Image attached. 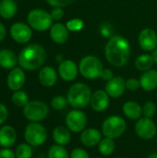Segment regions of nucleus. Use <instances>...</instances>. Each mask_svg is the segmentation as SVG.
<instances>
[{
    "mask_svg": "<svg viewBox=\"0 0 157 158\" xmlns=\"http://www.w3.org/2000/svg\"><path fill=\"white\" fill-rule=\"evenodd\" d=\"M105 55L110 65L124 67L130 56V45L129 41L120 35L112 36L105 48Z\"/></svg>",
    "mask_w": 157,
    "mask_h": 158,
    "instance_id": "1",
    "label": "nucleus"
},
{
    "mask_svg": "<svg viewBox=\"0 0 157 158\" xmlns=\"http://www.w3.org/2000/svg\"><path fill=\"white\" fill-rule=\"evenodd\" d=\"M56 60H57L58 62H60V63H61L62 61H64V60H63V56H59V55L56 56Z\"/></svg>",
    "mask_w": 157,
    "mask_h": 158,
    "instance_id": "44",
    "label": "nucleus"
},
{
    "mask_svg": "<svg viewBox=\"0 0 157 158\" xmlns=\"http://www.w3.org/2000/svg\"><path fill=\"white\" fill-rule=\"evenodd\" d=\"M47 131L45 127L38 122H31L24 131V138L31 146L38 147L43 145L47 140Z\"/></svg>",
    "mask_w": 157,
    "mask_h": 158,
    "instance_id": "7",
    "label": "nucleus"
},
{
    "mask_svg": "<svg viewBox=\"0 0 157 158\" xmlns=\"http://www.w3.org/2000/svg\"><path fill=\"white\" fill-rule=\"evenodd\" d=\"M47 156L48 158H69V154L65 146L56 143L49 148Z\"/></svg>",
    "mask_w": 157,
    "mask_h": 158,
    "instance_id": "28",
    "label": "nucleus"
},
{
    "mask_svg": "<svg viewBox=\"0 0 157 158\" xmlns=\"http://www.w3.org/2000/svg\"><path fill=\"white\" fill-rule=\"evenodd\" d=\"M45 58V49L39 44H31L21 50L18 61L21 69L32 71L40 69L43 65Z\"/></svg>",
    "mask_w": 157,
    "mask_h": 158,
    "instance_id": "2",
    "label": "nucleus"
},
{
    "mask_svg": "<svg viewBox=\"0 0 157 158\" xmlns=\"http://www.w3.org/2000/svg\"><path fill=\"white\" fill-rule=\"evenodd\" d=\"M26 77L25 73L21 68H14L8 74L7 77V86L11 91H19L25 84Z\"/></svg>",
    "mask_w": 157,
    "mask_h": 158,
    "instance_id": "17",
    "label": "nucleus"
},
{
    "mask_svg": "<svg viewBox=\"0 0 157 158\" xmlns=\"http://www.w3.org/2000/svg\"><path fill=\"white\" fill-rule=\"evenodd\" d=\"M156 113V106L154 102H146L143 106V116L145 118H153Z\"/></svg>",
    "mask_w": 157,
    "mask_h": 158,
    "instance_id": "32",
    "label": "nucleus"
},
{
    "mask_svg": "<svg viewBox=\"0 0 157 158\" xmlns=\"http://www.w3.org/2000/svg\"><path fill=\"white\" fill-rule=\"evenodd\" d=\"M103 139V133L95 128H86L80 134V142L85 147L98 146L99 143Z\"/></svg>",
    "mask_w": 157,
    "mask_h": 158,
    "instance_id": "12",
    "label": "nucleus"
},
{
    "mask_svg": "<svg viewBox=\"0 0 157 158\" xmlns=\"http://www.w3.org/2000/svg\"><path fill=\"white\" fill-rule=\"evenodd\" d=\"M11 101L18 107H24L30 102L28 94L24 91H21V90L14 92L11 97Z\"/></svg>",
    "mask_w": 157,
    "mask_h": 158,
    "instance_id": "29",
    "label": "nucleus"
},
{
    "mask_svg": "<svg viewBox=\"0 0 157 158\" xmlns=\"http://www.w3.org/2000/svg\"><path fill=\"white\" fill-rule=\"evenodd\" d=\"M127 130V122L120 116H110L106 118L101 126L103 136L110 139H118L121 137Z\"/></svg>",
    "mask_w": 157,
    "mask_h": 158,
    "instance_id": "4",
    "label": "nucleus"
},
{
    "mask_svg": "<svg viewBox=\"0 0 157 158\" xmlns=\"http://www.w3.org/2000/svg\"><path fill=\"white\" fill-rule=\"evenodd\" d=\"M147 158H157V153L155 152V153H152V154H150V155L147 156Z\"/></svg>",
    "mask_w": 157,
    "mask_h": 158,
    "instance_id": "43",
    "label": "nucleus"
},
{
    "mask_svg": "<svg viewBox=\"0 0 157 158\" xmlns=\"http://www.w3.org/2000/svg\"><path fill=\"white\" fill-rule=\"evenodd\" d=\"M135 132L142 140H152L157 135V126L152 118L142 117L135 123Z\"/></svg>",
    "mask_w": 157,
    "mask_h": 158,
    "instance_id": "10",
    "label": "nucleus"
},
{
    "mask_svg": "<svg viewBox=\"0 0 157 158\" xmlns=\"http://www.w3.org/2000/svg\"><path fill=\"white\" fill-rule=\"evenodd\" d=\"M18 11L17 3L14 0H2L0 2V16L4 19L13 18Z\"/></svg>",
    "mask_w": 157,
    "mask_h": 158,
    "instance_id": "25",
    "label": "nucleus"
},
{
    "mask_svg": "<svg viewBox=\"0 0 157 158\" xmlns=\"http://www.w3.org/2000/svg\"><path fill=\"white\" fill-rule=\"evenodd\" d=\"M8 117V110L5 105L0 103V125H2Z\"/></svg>",
    "mask_w": 157,
    "mask_h": 158,
    "instance_id": "38",
    "label": "nucleus"
},
{
    "mask_svg": "<svg viewBox=\"0 0 157 158\" xmlns=\"http://www.w3.org/2000/svg\"><path fill=\"white\" fill-rule=\"evenodd\" d=\"M79 72V67L72 60L67 59L59 64L58 74L60 78L65 81H74L77 78Z\"/></svg>",
    "mask_w": 157,
    "mask_h": 158,
    "instance_id": "14",
    "label": "nucleus"
},
{
    "mask_svg": "<svg viewBox=\"0 0 157 158\" xmlns=\"http://www.w3.org/2000/svg\"><path fill=\"white\" fill-rule=\"evenodd\" d=\"M91 88L82 82H77L71 85L67 94L68 105L74 109L85 108L90 105L92 98Z\"/></svg>",
    "mask_w": 157,
    "mask_h": 158,
    "instance_id": "3",
    "label": "nucleus"
},
{
    "mask_svg": "<svg viewBox=\"0 0 157 158\" xmlns=\"http://www.w3.org/2000/svg\"><path fill=\"white\" fill-rule=\"evenodd\" d=\"M154 64H155V60L153 56L147 54L139 56L135 61V67L141 71H147L151 69Z\"/></svg>",
    "mask_w": 157,
    "mask_h": 158,
    "instance_id": "27",
    "label": "nucleus"
},
{
    "mask_svg": "<svg viewBox=\"0 0 157 158\" xmlns=\"http://www.w3.org/2000/svg\"><path fill=\"white\" fill-rule=\"evenodd\" d=\"M16 158H31L32 149L29 143H20L15 151Z\"/></svg>",
    "mask_w": 157,
    "mask_h": 158,
    "instance_id": "30",
    "label": "nucleus"
},
{
    "mask_svg": "<svg viewBox=\"0 0 157 158\" xmlns=\"http://www.w3.org/2000/svg\"><path fill=\"white\" fill-rule=\"evenodd\" d=\"M88 118L86 114L81 109L70 110L65 118L66 127L73 133H81L87 127Z\"/></svg>",
    "mask_w": 157,
    "mask_h": 158,
    "instance_id": "9",
    "label": "nucleus"
},
{
    "mask_svg": "<svg viewBox=\"0 0 157 158\" xmlns=\"http://www.w3.org/2000/svg\"><path fill=\"white\" fill-rule=\"evenodd\" d=\"M116 150V143L113 139L105 137L98 144V151L103 156H111Z\"/></svg>",
    "mask_w": 157,
    "mask_h": 158,
    "instance_id": "26",
    "label": "nucleus"
},
{
    "mask_svg": "<svg viewBox=\"0 0 157 158\" xmlns=\"http://www.w3.org/2000/svg\"><path fill=\"white\" fill-rule=\"evenodd\" d=\"M18 58L13 51L9 49L0 50V67L6 69H12L18 63Z\"/></svg>",
    "mask_w": 157,
    "mask_h": 158,
    "instance_id": "24",
    "label": "nucleus"
},
{
    "mask_svg": "<svg viewBox=\"0 0 157 158\" xmlns=\"http://www.w3.org/2000/svg\"><path fill=\"white\" fill-rule=\"evenodd\" d=\"M67 28L70 31H80L82 30L84 23L83 20L81 19H72L67 22Z\"/></svg>",
    "mask_w": 157,
    "mask_h": 158,
    "instance_id": "33",
    "label": "nucleus"
},
{
    "mask_svg": "<svg viewBox=\"0 0 157 158\" xmlns=\"http://www.w3.org/2000/svg\"><path fill=\"white\" fill-rule=\"evenodd\" d=\"M68 99L67 97L63 96V95H56L55 97L52 98L51 100V106L55 109V110H63L67 107L68 106Z\"/></svg>",
    "mask_w": 157,
    "mask_h": 158,
    "instance_id": "31",
    "label": "nucleus"
},
{
    "mask_svg": "<svg viewBox=\"0 0 157 158\" xmlns=\"http://www.w3.org/2000/svg\"><path fill=\"white\" fill-rule=\"evenodd\" d=\"M122 112L129 119L138 120L143 117V106L135 101H127L122 106Z\"/></svg>",
    "mask_w": 157,
    "mask_h": 158,
    "instance_id": "20",
    "label": "nucleus"
},
{
    "mask_svg": "<svg viewBox=\"0 0 157 158\" xmlns=\"http://www.w3.org/2000/svg\"><path fill=\"white\" fill-rule=\"evenodd\" d=\"M0 158H16V155L12 150L4 148L0 151Z\"/></svg>",
    "mask_w": 157,
    "mask_h": 158,
    "instance_id": "39",
    "label": "nucleus"
},
{
    "mask_svg": "<svg viewBox=\"0 0 157 158\" xmlns=\"http://www.w3.org/2000/svg\"><path fill=\"white\" fill-rule=\"evenodd\" d=\"M153 57H154V60H155V63L157 65V47L154 50V52H153Z\"/></svg>",
    "mask_w": 157,
    "mask_h": 158,
    "instance_id": "42",
    "label": "nucleus"
},
{
    "mask_svg": "<svg viewBox=\"0 0 157 158\" xmlns=\"http://www.w3.org/2000/svg\"><path fill=\"white\" fill-rule=\"evenodd\" d=\"M52 137L56 144L66 146L71 141V131L66 126H57L54 129Z\"/></svg>",
    "mask_w": 157,
    "mask_h": 158,
    "instance_id": "23",
    "label": "nucleus"
},
{
    "mask_svg": "<svg viewBox=\"0 0 157 158\" xmlns=\"http://www.w3.org/2000/svg\"><path fill=\"white\" fill-rule=\"evenodd\" d=\"M110 98L105 90H97L92 94L90 106L96 112H104L109 106Z\"/></svg>",
    "mask_w": 157,
    "mask_h": 158,
    "instance_id": "13",
    "label": "nucleus"
},
{
    "mask_svg": "<svg viewBox=\"0 0 157 158\" xmlns=\"http://www.w3.org/2000/svg\"><path fill=\"white\" fill-rule=\"evenodd\" d=\"M27 20L31 28L37 31H45L53 25L50 13L40 8L31 9L27 16Z\"/></svg>",
    "mask_w": 157,
    "mask_h": 158,
    "instance_id": "6",
    "label": "nucleus"
},
{
    "mask_svg": "<svg viewBox=\"0 0 157 158\" xmlns=\"http://www.w3.org/2000/svg\"><path fill=\"white\" fill-rule=\"evenodd\" d=\"M48 114L49 107L42 101H30L23 107V115L31 122L42 121L48 116Z\"/></svg>",
    "mask_w": 157,
    "mask_h": 158,
    "instance_id": "8",
    "label": "nucleus"
},
{
    "mask_svg": "<svg viewBox=\"0 0 157 158\" xmlns=\"http://www.w3.org/2000/svg\"><path fill=\"white\" fill-rule=\"evenodd\" d=\"M64 10L62 7H55L54 9H52V11L50 12V15L53 19V20H59L64 17Z\"/></svg>",
    "mask_w": 157,
    "mask_h": 158,
    "instance_id": "37",
    "label": "nucleus"
},
{
    "mask_svg": "<svg viewBox=\"0 0 157 158\" xmlns=\"http://www.w3.org/2000/svg\"><path fill=\"white\" fill-rule=\"evenodd\" d=\"M141 87L146 92H152L157 88V70L149 69L140 78Z\"/></svg>",
    "mask_w": 157,
    "mask_h": 158,
    "instance_id": "21",
    "label": "nucleus"
},
{
    "mask_svg": "<svg viewBox=\"0 0 157 158\" xmlns=\"http://www.w3.org/2000/svg\"><path fill=\"white\" fill-rule=\"evenodd\" d=\"M50 6L55 7H64L72 4L75 0H45Z\"/></svg>",
    "mask_w": 157,
    "mask_h": 158,
    "instance_id": "36",
    "label": "nucleus"
},
{
    "mask_svg": "<svg viewBox=\"0 0 157 158\" xmlns=\"http://www.w3.org/2000/svg\"><path fill=\"white\" fill-rule=\"evenodd\" d=\"M139 44L145 51H154L157 47V33L153 29H144L139 34Z\"/></svg>",
    "mask_w": 157,
    "mask_h": 158,
    "instance_id": "15",
    "label": "nucleus"
},
{
    "mask_svg": "<svg viewBox=\"0 0 157 158\" xmlns=\"http://www.w3.org/2000/svg\"><path fill=\"white\" fill-rule=\"evenodd\" d=\"M126 81L122 77H114L105 84V92L111 98L122 96L126 91Z\"/></svg>",
    "mask_w": 157,
    "mask_h": 158,
    "instance_id": "16",
    "label": "nucleus"
},
{
    "mask_svg": "<svg viewBox=\"0 0 157 158\" xmlns=\"http://www.w3.org/2000/svg\"><path fill=\"white\" fill-rule=\"evenodd\" d=\"M10 35L15 42L26 44L31 39L32 31L31 26L23 22H16L10 27Z\"/></svg>",
    "mask_w": 157,
    "mask_h": 158,
    "instance_id": "11",
    "label": "nucleus"
},
{
    "mask_svg": "<svg viewBox=\"0 0 157 158\" xmlns=\"http://www.w3.org/2000/svg\"><path fill=\"white\" fill-rule=\"evenodd\" d=\"M6 27L3 25L2 22H0V42L5 38L6 36Z\"/></svg>",
    "mask_w": 157,
    "mask_h": 158,
    "instance_id": "41",
    "label": "nucleus"
},
{
    "mask_svg": "<svg viewBox=\"0 0 157 158\" xmlns=\"http://www.w3.org/2000/svg\"><path fill=\"white\" fill-rule=\"evenodd\" d=\"M69 158H90V155L85 149L77 147L70 152Z\"/></svg>",
    "mask_w": 157,
    "mask_h": 158,
    "instance_id": "34",
    "label": "nucleus"
},
{
    "mask_svg": "<svg viewBox=\"0 0 157 158\" xmlns=\"http://www.w3.org/2000/svg\"><path fill=\"white\" fill-rule=\"evenodd\" d=\"M50 37L58 44H65L68 39V30L67 26L58 22L53 24L50 28Z\"/></svg>",
    "mask_w": 157,
    "mask_h": 158,
    "instance_id": "18",
    "label": "nucleus"
},
{
    "mask_svg": "<svg viewBox=\"0 0 157 158\" xmlns=\"http://www.w3.org/2000/svg\"><path fill=\"white\" fill-rule=\"evenodd\" d=\"M100 78H102L104 81H110L111 79L114 78L113 71L110 69H104L103 71H102V73H101V77Z\"/></svg>",
    "mask_w": 157,
    "mask_h": 158,
    "instance_id": "40",
    "label": "nucleus"
},
{
    "mask_svg": "<svg viewBox=\"0 0 157 158\" xmlns=\"http://www.w3.org/2000/svg\"><path fill=\"white\" fill-rule=\"evenodd\" d=\"M40 83L47 88L53 87L57 81V73L52 67H43L38 75Z\"/></svg>",
    "mask_w": 157,
    "mask_h": 158,
    "instance_id": "19",
    "label": "nucleus"
},
{
    "mask_svg": "<svg viewBox=\"0 0 157 158\" xmlns=\"http://www.w3.org/2000/svg\"><path fill=\"white\" fill-rule=\"evenodd\" d=\"M141 87L140 80H137L135 78H130L126 81V88L129 91H137Z\"/></svg>",
    "mask_w": 157,
    "mask_h": 158,
    "instance_id": "35",
    "label": "nucleus"
},
{
    "mask_svg": "<svg viewBox=\"0 0 157 158\" xmlns=\"http://www.w3.org/2000/svg\"><path fill=\"white\" fill-rule=\"evenodd\" d=\"M94 158H102V157H94Z\"/></svg>",
    "mask_w": 157,
    "mask_h": 158,
    "instance_id": "45",
    "label": "nucleus"
},
{
    "mask_svg": "<svg viewBox=\"0 0 157 158\" xmlns=\"http://www.w3.org/2000/svg\"><path fill=\"white\" fill-rule=\"evenodd\" d=\"M103 63L101 60L94 56H84L79 64V71L88 80H94L101 77L103 71Z\"/></svg>",
    "mask_w": 157,
    "mask_h": 158,
    "instance_id": "5",
    "label": "nucleus"
},
{
    "mask_svg": "<svg viewBox=\"0 0 157 158\" xmlns=\"http://www.w3.org/2000/svg\"><path fill=\"white\" fill-rule=\"evenodd\" d=\"M118 158H125V157H118Z\"/></svg>",
    "mask_w": 157,
    "mask_h": 158,
    "instance_id": "46",
    "label": "nucleus"
},
{
    "mask_svg": "<svg viewBox=\"0 0 157 158\" xmlns=\"http://www.w3.org/2000/svg\"><path fill=\"white\" fill-rule=\"evenodd\" d=\"M17 139V133L11 126L6 125L0 128V145L4 148L13 146Z\"/></svg>",
    "mask_w": 157,
    "mask_h": 158,
    "instance_id": "22",
    "label": "nucleus"
}]
</instances>
